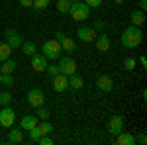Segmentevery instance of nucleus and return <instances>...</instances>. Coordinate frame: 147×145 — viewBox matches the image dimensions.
Wrapping results in <instances>:
<instances>
[{
  "label": "nucleus",
  "instance_id": "aec40b11",
  "mask_svg": "<svg viewBox=\"0 0 147 145\" xmlns=\"http://www.w3.org/2000/svg\"><path fill=\"white\" fill-rule=\"evenodd\" d=\"M82 84H84V80H82L80 75L75 73V75L69 77V88H71V90H80V88H82Z\"/></svg>",
  "mask_w": 147,
  "mask_h": 145
},
{
  "label": "nucleus",
  "instance_id": "f257e3e1",
  "mask_svg": "<svg viewBox=\"0 0 147 145\" xmlns=\"http://www.w3.org/2000/svg\"><path fill=\"white\" fill-rule=\"evenodd\" d=\"M141 39H143V34H141V30L137 26L125 28L124 34H122V45L127 47V49H136L137 45L141 43Z\"/></svg>",
  "mask_w": 147,
  "mask_h": 145
},
{
  "label": "nucleus",
  "instance_id": "4468645a",
  "mask_svg": "<svg viewBox=\"0 0 147 145\" xmlns=\"http://www.w3.org/2000/svg\"><path fill=\"white\" fill-rule=\"evenodd\" d=\"M10 145H20L24 143V132L22 127H10V132H8V139H6Z\"/></svg>",
  "mask_w": 147,
  "mask_h": 145
},
{
  "label": "nucleus",
  "instance_id": "7ed1b4c3",
  "mask_svg": "<svg viewBox=\"0 0 147 145\" xmlns=\"http://www.w3.org/2000/svg\"><path fill=\"white\" fill-rule=\"evenodd\" d=\"M51 134H53V123H49L47 120H41V123L37 122V125L30 129V139L37 141L41 135H51Z\"/></svg>",
  "mask_w": 147,
  "mask_h": 145
},
{
  "label": "nucleus",
  "instance_id": "cd10ccee",
  "mask_svg": "<svg viewBox=\"0 0 147 145\" xmlns=\"http://www.w3.org/2000/svg\"><path fill=\"white\" fill-rule=\"evenodd\" d=\"M124 69L125 71H134V69H136V59H134V57H125L124 59Z\"/></svg>",
  "mask_w": 147,
  "mask_h": 145
},
{
  "label": "nucleus",
  "instance_id": "2f4dec72",
  "mask_svg": "<svg viewBox=\"0 0 147 145\" xmlns=\"http://www.w3.org/2000/svg\"><path fill=\"white\" fill-rule=\"evenodd\" d=\"M84 2H86L90 8H98V6H102V2H104V0H84Z\"/></svg>",
  "mask_w": 147,
  "mask_h": 145
},
{
  "label": "nucleus",
  "instance_id": "412c9836",
  "mask_svg": "<svg viewBox=\"0 0 147 145\" xmlns=\"http://www.w3.org/2000/svg\"><path fill=\"white\" fill-rule=\"evenodd\" d=\"M16 69V61L14 59H6V61H2V67H0V73L2 75H12V71Z\"/></svg>",
  "mask_w": 147,
  "mask_h": 145
},
{
  "label": "nucleus",
  "instance_id": "393cba45",
  "mask_svg": "<svg viewBox=\"0 0 147 145\" xmlns=\"http://www.w3.org/2000/svg\"><path fill=\"white\" fill-rule=\"evenodd\" d=\"M35 116H37V120H49V116H51V114H49V110H47V108H43V106H39V108H35Z\"/></svg>",
  "mask_w": 147,
  "mask_h": 145
},
{
  "label": "nucleus",
  "instance_id": "1a4fd4ad",
  "mask_svg": "<svg viewBox=\"0 0 147 145\" xmlns=\"http://www.w3.org/2000/svg\"><path fill=\"white\" fill-rule=\"evenodd\" d=\"M77 37L80 41H84V43H92L96 39V30L90 28V26H80L79 32H77Z\"/></svg>",
  "mask_w": 147,
  "mask_h": 145
},
{
  "label": "nucleus",
  "instance_id": "ddd939ff",
  "mask_svg": "<svg viewBox=\"0 0 147 145\" xmlns=\"http://www.w3.org/2000/svg\"><path fill=\"white\" fill-rule=\"evenodd\" d=\"M53 90L55 92H65V90H69V77L67 75L59 73L57 77H53Z\"/></svg>",
  "mask_w": 147,
  "mask_h": 145
},
{
  "label": "nucleus",
  "instance_id": "a211bd4d",
  "mask_svg": "<svg viewBox=\"0 0 147 145\" xmlns=\"http://www.w3.org/2000/svg\"><path fill=\"white\" fill-rule=\"evenodd\" d=\"M37 122H39V120H37V116H28V114H26L22 120H20V127L26 129V132H30L32 127L37 125Z\"/></svg>",
  "mask_w": 147,
  "mask_h": 145
},
{
  "label": "nucleus",
  "instance_id": "b1692460",
  "mask_svg": "<svg viewBox=\"0 0 147 145\" xmlns=\"http://www.w3.org/2000/svg\"><path fill=\"white\" fill-rule=\"evenodd\" d=\"M69 8H71V0H59L57 2V10L61 12V14H67Z\"/></svg>",
  "mask_w": 147,
  "mask_h": 145
},
{
  "label": "nucleus",
  "instance_id": "423d86ee",
  "mask_svg": "<svg viewBox=\"0 0 147 145\" xmlns=\"http://www.w3.org/2000/svg\"><path fill=\"white\" fill-rule=\"evenodd\" d=\"M55 39L61 43V49H63L65 53H73V51H77V41H75V39H71V37H67L63 32H57Z\"/></svg>",
  "mask_w": 147,
  "mask_h": 145
},
{
  "label": "nucleus",
  "instance_id": "9b49d317",
  "mask_svg": "<svg viewBox=\"0 0 147 145\" xmlns=\"http://www.w3.org/2000/svg\"><path fill=\"white\" fill-rule=\"evenodd\" d=\"M47 59L43 53H37L35 51L34 55H32V69H34L35 73H41V71H45V67H47Z\"/></svg>",
  "mask_w": 147,
  "mask_h": 145
},
{
  "label": "nucleus",
  "instance_id": "473e14b6",
  "mask_svg": "<svg viewBox=\"0 0 147 145\" xmlns=\"http://www.w3.org/2000/svg\"><path fill=\"white\" fill-rule=\"evenodd\" d=\"M136 143H141V145H145V143H147V135H145V134H139V135L136 137Z\"/></svg>",
  "mask_w": 147,
  "mask_h": 145
},
{
  "label": "nucleus",
  "instance_id": "ea45409f",
  "mask_svg": "<svg viewBox=\"0 0 147 145\" xmlns=\"http://www.w3.org/2000/svg\"><path fill=\"white\" fill-rule=\"evenodd\" d=\"M0 78H2V73H0Z\"/></svg>",
  "mask_w": 147,
  "mask_h": 145
},
{
  "label": "nucleus",
  "instance_id": "20e7f679",
  "mask_svg": "<svg viewBox=\"0 0 147 145\" xmlns=\"http://www.w3.org/2000/svg\"><path fill=\"white\" fill-rule=\"evenodd\" d=\"M61 43L57 39H47L45 43L41 45V53L47 57V59H59L61 57Z\"/></svg>",
  "mask_w": 147,
  "mask_h": 145
},
{
  "label": "nucleus",
  "instance_id": "7c9ffc66",
  "mask_svg": "<svg viewBox=\"0 0 147 145\" xmlns=\"http://www.w3.org/2000/svg\"><path fill=\"white\" fill-rule=\"evenodd\" d=\"M37 143L39 145H53V139H51L49 135H41V137L37 139Z\"/></svg>",
  "mask_w": 147,
  "mask_h": 145
},
{
  "label": "nucleus",
  "instance_id": "c9c22d12",
  "mask_svg": "<svg viewBox=\"0 0 147 145\" xmlns=\"http://www.w3.org/2000/svg\"><path fill=\"white\" fill-rule=\"evenodd\" d=\"M137 6H139V10L145 12L147 10V0H139V2H137Z\"/></svg>",
  "mask_w": 147,
  "mask_h": 145
},
{
  "label": "nucleus",
  "instance_id": "58836bf2",
  "mask_svg": "<svg viewBox=\"0 0 147 145\" xmlns=\"http://www.w3.org/2000/svg\"><path fill=\"white\" fill-rule=\"evenodd\" d=\"M71 2H79V0H71Z\"/></svg>",
  "mask_w": 147,
  "mask_h": 145
},
{
  "label": "nucleus",
  "instance_id": "a878e982",
  "mask_svg": "<svg viewBox=\"0 0 147 145\" xmlns=\"http://www.w3.org/2000/svg\"><path fill=\"white\" fill-rule=\"evenodd\" d=\"M49 2H51V0H34L32 8H34V10H43V8L49 6Z\"/></svg>",
  "mask_w": 147,
  "mask_h": 145
},
{
  "label": "nucleus",
  "instance_id": "9d476101",
  "mask_svg": "<svg viewBox=\"0 0 147 145\" xmlns=\"http://www.w3.org/2000/svg\"><path fill=\"white\" fill-rule=\"evenodd\" d=\"M14 120H16L14 110H12L10 106H2V110H0V125L2 127H12Z\"/></svg>",
  "mask_w": 147,
  "mask_h": 145
},
{
  "label": "nucleus",
  "instance_id": "0eeeda50",
  "mask_svg": "<svg viewBox=\"0 0 147 145\" xmlns=\"http://www.w3.org/2000/svg\"><path fill=\"white\" fill-rule=\"evenodd\" d=\"M28 104L34 108H39L45 104V94L41 92V88H32L28 92Z\"/></svg>",
  "mask_w": 147,
  "mask_h": 145
},
{
  "label": "nucleus",
  "instance_id": "2eb2a0df",
  "mask_svg": "<svg viewBox=\"0 0 147 145\" xmlns=\"http://www.w3.org/2000/svg\"><path fill=\"white\" fill-rule=\"evenodd\" d=\"M96 86H98V90H102V92H112L114 90V80L108 75H102V77H98V80H96Z\"/></svg>",
  "mask_w": 147,
  "mask_h": 145
},
{
  "label": "nucleus",
  "instance_id": "72a5a7b5",
  "mask_svg": "<svg viewBox=\"0 0 147 145\" xmlns=\"http://www.w3.org/2000/svg\"><path fill=\"white\" fill-rule=\"evenodd\" d=\"M32 4H34V0H20V6L24 8H32Z\"/></svg>",
  "mask_w": 147,
  "mask_h": 145
},
{
  "label": "nucleus",
  "instance_id": "bb28decb",
  "mask_svg": "<svg viewBox=\"0 0 147 145\" xmlns=\"http://www.w3.org/2000/svg\"><path fill=\"white\" fill-rule=\"evenodd\" d=\"M45 73H47V75H49L51 78H53V77H57V75L61 73V71H59V65H49V63H47V67H45Z\"/></svg>",
  "mask_w": 147,
  "mask_h": 145
},
{
  "label": "nucleus",
  "instance_id": "5701e85b",
  "mask_svg": "<svg viewBox=\"0 0 147 145\" xmlns=\"http://www.w3.org/2000/svg\"><path fill=\"white\" fill-rule=\"evenodd\" d=\"M20 47H22V51L28 57H32L35 51H37V45H35L34 41H22V45H20Z\"/></svg>",
  "mask_w": 147,
  "mask_h": 145
},
{
  "label": "nucleus",
  "instance_id": "f03ea898",
  "mask_svg": "<svg viewBox=\"0 0 147 145\" xmlns=\"http://www.w3.org/2000/svg\"><path fill=\"white\" fill-rule=\"evenodd\" d=\"M67 14L73 16V20H75V22H84V20H88V16H90V6H88L84 0L71 2V8H69Z\"/></svg>",
  "mask_w": 147,
  "mask_h": 145
},
{
  "label": "nucleus",
  "instance_id": "c756f323",
  "mask_svg": "<svg viewBox=\"0 0 147 145\" xmlns=\"http://www.w3.org/2000/svg\"><path fill=\"white\" fill-rule=\"evenodd\" d=\"M0 84H4V86H12V84H14V77H12V75H2Z\"/></svg>",
  "mask_w": 147,
  "mask_h": 145
},
{
  "label": "nucleus",
  "instance_id": "6e6552de",
  "mask_svg": "<svg viewBox=\"0 0 147 145\" xmlns=\"http://www.w3.org/2000/svg\"><path fill=\"white\" fill-rule=\"evenodd\" d=\"M6 43L10 45L12 49H18L20 45H22V41H24V37H22V34L18 32V30H14V28H8L6 30Z\"/></svg>",
  "mask_w": 147,
  "mask_h": 145
},
{
  "label": "nucleus",
  "instance_id": "c85d7f7f",
  "mask_svg": "<svg viewBox=\"0 0 147 145\" xmlns=\"http://www.w3.org/2000/svg\"><path fill=\"white\" fill-rule=\"evenodd\" d=\"M0 104H2V106H10L12 104V94L10 92H2V94H0Z\"/></svg>",
  "mask_w": 147,
  "mask_h": 145
},
{
  "label": "nucleus",
  "instance_id": "e433bc0d",
  "mask_svg": "<svg viewBox=\"0 0 147 145\" xmlns=\"http://www.w3.org/2000/svg\"><path fill=\"white\" fill-rule=\"evenodd\" d=\"M139 65H141L143 69L147 67V59H145V57H139Z\"/></svg>",
  "mask_w": 147,
  "mask_h": 145
},
{
  "label": "nucleus",
  "instance_id": "dca6fc26",
  "mask_svg": "<svg viewBox=\"0 0 147 145\" xmlns=\"http://www.w3.org/2000/svg\"><path fill=\"white\" fill-rule=\"evenodd\" d=\"M94 43H96V49H98L100 53H106V51L110 49V37L106 34H100V35H96Z\"/></svg>",
  "mask_w": 147,
  "mask_h": 145
},
{
  "label": "nucleus",
  "instance_id": "4c0bfd02",
  "mask_svg": "<svg viewBox=\"0 0 147 145\" xmlns=\"http://www.w3.org/2000/svg\"><path fill=\"white\" fill-rule=\"evenodd\" d=\"M112 2H114V4H124L125 0H112Z\"/></svg>",
  "mask_w": 147,
  "mask_h": 145
},
{
  "label": "nucleus",
  "instance_id": "4be33fe9",
  "mask_svg": "<svg viewBox=\"0 0 147 145\" xmlns=\"http://www.w3.org/2000/svg\"><path fill=\"white\" fill-rule=\"evenodd\" d=\"M12 51H14V49H12L10 45L6 43V41H2V43H0V63H2V61H6V59H10Z\"/></svg>",
  "mask_w": 147,
  "mask_h": 145
},
{
  "label": "nucleus",
  "instance_id": "f704fd0d",
  "mask_svg": "<svg viewBox=\"0 0 147 145\" xmlns=\"http://www.w3.org/2000/svg\"><path fill=\"white\" fill-rule=\"evenodd\" d=\"M92 28H94V30H98V32H102V30L106 28V24H104V22H96L94 26H92Z\"/></svg>",
  "mask_w": 147,
  "mask_h": 145
},
{
  "label": "nucleus",
  "instance_id": "f3484780",
  "mask_svg": "<svg viewBox=\"0 0 147 145\" xmlns=\"http://www.w3.org/2000/svg\"><path fill=\"white\" fill-rule=\"evenodd\" d=\"M116 143L118 145H136V135L127 134V132H120L116 135Z\"/></svg>",
  "mask_w": 147,
  "mask_h": 145
},
{
  "label": "nucleus",
  "instance_id": "39448f33",
  "mask_svg": "<svg viewBox=\"0 0 147 145\" xmlns=\"http://www.w3.org/2000/svg\"><path fill=\"white\" fill-rule=\"evenodd\" d=\"M59 71L63 73V75H67V77H71V75H75L77 73V63H75V59L73 57H59Z\"/></svg>",
  "mask_w": 147,
  "mask_h": 145
},
{
  "label": "nucleus",
  "instance_id": "6ab92c4d",
  "mask_svg": "<svg viewBox=\"0 0 147 145\" xmlns=\"http://www.w3.org/2000/svg\"><path fill=\"white\" fill-rule=\"evenodd\" d=\"M129 18H131V26H137V28H141V26H143V22H145V12L137 8V10L131 12V16H129Z\"/></svg>",
  "mask_w": 147,
  "mask_h": 145
},
{
  "label": "nucleus",
  "instance_id": "f8f14e48",
  "mask_svg": "<svg viewBox=\"0 0 147 145\" xmlns=\"http://www.w3.org/2000/svg\"><path fill=\"white\" fill-rule=\"evenodd\" d=\"M108 132L112 135H118L120 132H124V118L122 116H112L108 122Z\"/></svg>",
  "mask_w": 147,
  "mask_h": 145
}]
</instances>
